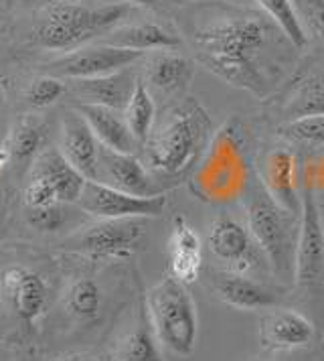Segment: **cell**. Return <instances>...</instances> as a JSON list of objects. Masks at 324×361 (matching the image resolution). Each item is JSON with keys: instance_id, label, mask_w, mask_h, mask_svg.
<instances>
[{"instance_id": "6da1fadb", "label": "cell", "mask_w": 324, "mask_h": 361, "mask_svg": "<svg viewBox=\"0 0 324 361\" xmlns=\"http://www.w3.org/2000/svg\"><path fill=\"white\" fill-rule=\"evenodd\" d=\"M187 37L197 61L223 82L266 98L284 80L296 47L266 13L205 4L191 15Z\"/></svg>"}, {"instance_id": "7a4b0ae2", "label": "cell", "mask_w": 324, "mask_h": 361, "mask_svg": "<svg viewBox=\"0 0 324 361\" xmlns=\"http://www.w3.org/2000/svg\"><path fill=\"white\" fill-rule=\"evenodd\" d=\"M211 134L207 110L197 99L182 98L162 114L144 142L146 169L161 179L185 175L209 147Z\"/></svg>"}, {"instance_id": "3957f363", "label": "cell", "mask_w": 324, "mask_h": 361, "mask_svg": "<svg viewBox=\"0 0 324 361\" xmlns=\"http://www.w3.org/2000/svg\"><path fill=\"white\" fill-rule=\"evenodd\" d=\"M132 11L134 6L126 2L89 6L71 0H59L45 8V13L32 27L31 39L41 49L69 53L118 29V25Z\"/></svg>"}, {"instance_id": "277c9868", "label": "cell", "mask_w": 324, "mask_h": 361, "mask_svg": "<svg viewBox=\"0 0 324 361\" xmlns=\"http://www.w3.org/2000/svg\"><path fill=\"white\" fill-rule=\"evenodd\" d=\"M247 230L266 256V262L282 282H294L296 274V244L298 230L292 224L294 215L286 214L261 179H251L245 189Z\"/></svg>"}, {"instance_id": "5b68a950", "label": "cell", "mask_w": 324, "mask_h": 361, "mask_svg": "<svg viewBox=\"0 0 324 361\" xmlns=\"http://www.w3.org/2000/svg\"><path fill=\"white\" fill-rule=\"evenodd\" d=\"M146 312L158 341L177 355H191L199 339V317L191 293L173 276L162 279L146 295Z\"/></svg>"}, {"instance_id": "8992f818", "label": "cell", "mask_w": 324, "mask_h": 361, "mask_svg": "<svg viewBox=\"0 0 324 361\" xmlns=\"http://www.w3.org/2000/svg\"><path fill=\"white\" fill-rule=\"evenodd\" d=\"M294 284L310 305L324 307V228L312 180L304 183L298 244H296V274Z\"/></svg>"}, {"instance_id": "52a82bcc", "label": "cell", "mask_w": 324, "mask_h": 361, "mask_svg": "<svg viewBox=\"0 0 324 361\" xmlns=\"http://www.w3.org/2000/svg\"><path fill=\"white\" fill-rule=\"evenodd\" d=\"M148 217L97 219L85 228H77L63 246L92 258H128L144 240Z\"/></svg>"}, {"instance_id": "ba28073f", "label": "cell", "mask_w": 324, "mask_h": 361, "mask_svg": "<svg viewBox=\"0 0 324 361\" xmlns=\"http://www.w3.org/2000/svg\"><path fill=\"white\" fill-rule=\"evenodd\" d=\"M51 286L41 272L23 262L6 264L0 270V296L18 325L35 333L49 309Z\"/></svg>"}, {"instance_id": "9c48e42d", "label": "cell", "mask_w": 324, "mask_h": 361, "mask_svg": "<svg viewBox=\"0 0 324 361\" xmlns=\"http://www.w3.org/2000/svg\"><path fill=\"white\" fill-rule=\"evenodd\" d=\"M166 193L152 197H138L120 191L101 180H87L81 193L80 209L97 219H124V217H161L166 209Z\"/></svg>"}, {"instance_id": "30bf717a", "label": "cell", "mask_w": 324, "mask_h": 361, "mask_svg": "<svg viewBox=\"0 0 324 361\" xmlns=\"http://www.w3.org/2000/svg\"><path fill=\"white\" fill-rule=\"evenodd\" d=\"M144 53L132 49H122L106 43L97 45H83L80 49L63 53L49 61L47 71L55 78H69V80H92L110 75L120 69L132 67Z\"/></svg>"}, {"instance_id": "8fae6325", "label": "cell", "mask_w": 324, "mask_h": 361, "mask_svg": "<svg viewBox=\"0 0 324 361\" xmlns=\"http://www.w3.org/2000/svg\"><path fill=\"white\" fill-rule=\"evenodd\" d=\"M207 247L217 260L233 266V272L242 274L259 266L266 258L249 230L225 214L213 219L207 235Z\"/></svg>"}, {"instance_id": "7c38bea8", "label": "cell", "mask_w": 324, "mask_h": 361, "mask_svg": "<svg viewBox=\"0 0 324 361\" xmlns=\"http://www.w3.org/2000/svg\"><path fill=\"white\" fill-rule=\"evenodd\" d=\"M97 180L112 185L120 191H126L130 195H138V197H152V195L166 193L164 189L156 187L152 173L146 169V164H142L138 157L128 154V152H116L106 147H101V152H99Z\"/></svg>"}, {"instance_id": "4fadbf2b", "label": "cell", "mask_w": 324, "mask_h": 361, "mask_svg": "<svg viewBox=\"0 0 324 361\" xmlns=\"http://www.w3.org/2000/svg\"><path fill=\"white\" fill-rule=\"evenodd\" d=\"M63 157L73 164L87 180H97L99 177V152L101 142L97 140L87 120L75 110L63 116L61 124V147Z\"/></svg>"}, {"instance_id": "5bb4252c", "label": "cell", "mask_w": 324, "mask_h": 361, "mask_svg": "<svg viewBox=\"0 0 324 361\" xmlns=\"http://www.w3.org/2000/svg\"><path fill=\"white\" fill-rule=\"evenodd\" d=\"M298 159L290 150L278 148L266 154L261 183L270 197L286 212L296 215L302 207V197H298V173H296Z\"/></svg>"}, {"instance_id": "9a60e30c", "label": "cell", "mask_w": 324, "mask_h": 361, "mask_svg": "<svg viewBox=\"0 0 324 361\" xmlns=\"http://www.w3.org/2000/svg\"><path fill=\"white\" fill-rule=\"evenodd\" d=\"M213 290L225 305L242 311L270 309L280 302L282 295L268 288L259 280L242 272H219L213 276Z\"/></svg>"}, {"instance_id": "2e32d148", "label": "cell", "mask_w": 324, "mask_h": 361, "mask_svg": "<svg viewBox=\"0 0 324 361\" xmlns=\"http://www.w3.org/2000/svg\"><path fill=\"white\" fill-rule=\"evenodd\" d=\"M31 175H37L43 180H47L49 187L55 191L57 199L61 203L75 205L80 201L83 187L87 179L80 171L69 163L59 148H49L43 150L31 166Z\"/></svg>"}, {"instance_id": "e0dca14e", "label": "cell", "mask_w": 324, "mask_h": 361, "mask_svg": "<svg viewBox=\"0 0 324 361\" xmlns=\"http://www.w3.org/2000/svg\"><path fill=\"white\" fill-rule=\"evenodd\" d=\"M314 339V325L302 312L282 309L270 312L259 323V341L268 349H300Z\"/></svg>"}, {"instance_id": "ac0fdd59", "label": "cell", "mask_w": 324, "mask_h": 361, "mask_svg": "<svg viewBox=\"0 0 324 361\" xmlns=\"http://www.w3.org/2000/svg\"><path fill=\"white\" fill-rule=\"evenodd\" d=\"M138 75L126 67L110 75L92 78V80H73V92L80 96L81 104H97L113 110H126L130 98L136 90Z\"/></svg>"}, {"instance_id": "d6986e66", "label": "cell", "mask_w": 324, "mask_h": 361, "mask_svg": "<svg viewBox=\"0 0 324 361\" xmlns=\"http://www.w3.org/2000/svg\"><path fill=\"white\" fill-rule=\"evenodd\" d=\"M168 256H170V276L182 282L185 286L193 284L201 274L203 266V242L201 235L191 228L182 217H177L170 238H168Z\"/></svg>"}, {"instance_id": "ffe728a7", "label": "cell", "mask_w": 324, "mask_h": 361, "mask_svg": "<svg viewBox=\"0 0 324 361\" xmlns=\"http://www.w3.org/2000/svg\"><path fill=\"white\" fill-rule=\"evenodd\" d=\"M77 112L87 120L89 128L94 130L101 147L116 152L134 154L138 140L134 138L126 122V116L120 114V110L97 106V104H77Z\"/></svg>"}, {"instance_id": "44dd1931", "label": "cell", "mask_w": 324, "mask_h": 361, "mask_svg": "<svg viewBox=\"0 0 324 361\" xmlns=\"http://www.w3.org/2000/svg\"><path fill=\"white\" fill-rule=\"evenodd\" d=\"M101 43L146 53V51H178L182 47V39L177 33L164 29L158 23H138V25H124L113 29Z\"/></svg>"}, {"instance_id": "7402d4cb", "label": "cell", "mask_w": 324, "mask_h": 361, "mask_svg": "<svg viewBox=\"0 0 324 361\" xmlns=\"http://www.w3.org/2000/svg\"><path fill=\"white\" fill-rule=\"evenodd\" d=\"M194 78V61L177 51H156L144 67V80L164 94L187 90Z\"/></svg>"}, {"instance_id": "603a6c76", "label": "cell", "mask_w": 324, "mask_h": 361, "mask_svg": "<svg viewBox=\"0 0 324 361\" xmlns=\"http://www.w3.org/2000/svg\"><path fill=\"white\" fill-rule=\"evenodd\" d=\"M104 309V290L92 276H80L67 284L63 293V311L73 321L96 323Z\"/></svg>"}, {"instance_id": "cb8c5ba5", "label": "cell", "mask_w": 324, "mask_h": 361, "mask_svg": "<svg viewBox=\"0 0 324 361\" xmlns=\"http://www.w3.org/2000/svg\"><path fill=\"white\" fill-rule=\"evenodd\" d=\"M124 116H126V122H128L134 138L138 140V145H144L156 124V106H154V98L148 92L142 78L136 83V90L124 110Z\"/></svg>"}, {"instance_id": "d4e9b609", "label": "cell", "mask_w": 324, "mask_h": 361, "mask_svg": "<svg viewBox=\"0 0 324 361\" xmlns=\"http://www.w3.org/2000/svg\"><path fill=\"white\" fill-rule=\"evenodd\" d=\"M261 13L274 20L275 25L286 33L296 49H304L308 45V35L304 25L300 20V15L296 11L294 0H256Z\"/></svg>"}, {"instance_id": "484cf974", "label": "cell", "mask_w": 324, "mask_h": 361, "mask_svg": "<svg viewBox=\"0 0 324 361\" xmlns=\"http://www.w3.org/2000/svg\"><path fill=\"white\" fill-rule=\"evenodd\" d=\"M158 337L150 325V319L130 333L118 349V361H164L158 347Z\"/></svg>"}, {"instance_id": "4316f807", "label": "cell", "mask_w": 324, "mask_h": 361, "mask_svg": "<svg viewBox=\"0 0 324 361\" xmlns=\"http://www.w3.org/2000/svg\"><path fill=\"white\" fill-rule=\"evenodd\" d=\"M288 112L292 120L304 116L324 114V80L316 75H306L296 83L292 94Z\"/></svg>"}, {"instance_id": "83f0119b", "label": "cell", "mask_w": 324, "mask_h": 361, "mask_svg": "<svg viewBox=\"0 0 324 361\" xmlns=\"http://www.w3.org/2000/svg\"><path fill=\"white\" fill-rule=\"evenodd\" d=\"M43 145H45V126L37 120H23L18 122V126L11 136L8 150L13 159L27 163V161H35L43 152Z\"/></svg>"}, {"instance_id": "f1b7e54d", "label": "cell", "mask_w": 324, "mask_h": 361, "mask_svg": "<svg viewBox=\"0 0 324 361\" xmlns=\"http://www.w3.org/2000/svg\"><path fill=\"white\" fill-rule=\"evenodd\" d=\"M25 219L39 233H59L73 219V212L69 209V203H55L47 207L25 209Z\"/></svg>"}, {"instance_id": "f546056e", "label": "cell", "mask_w": 324, "mask_h": 361, "mask_svg": "<svg viewBox=\"0 0 324 361\" xmlns=\"http://www.w3.org/2000/svg\"><path fill=\"white\" fill-rule=\"evenodd\" d=\"M278 134H282L284 138L294 140V142L324 147V114L290 120L278 128Z\"/></svg>"}, {"instance_id": "4dcf8cb0", "label": "cell", "mask_w": 324, "mask_h": 361, "mask_svg": "<svg viewBox=\"0 0 324 361\" xmlns=\"http://www.w3.org/2000/svg\"><path fill=\"white\" fill-rule=\"evenodd\" d=\"M67 94V85L55 75H43L39 80H35L27 92V102L31 108L43 110L53 104H57L59 99Z\"/></svg>"}, {"instance_id": "1f68e13d", "label": "cell", "mask_w": 324, "mask_h": 361, "mask_svg": "<svg viewBox=\"0 0 324 361\" xmlns=\"http://www.w3.org/2000/svg\"><path fill=\"white\" fill-rule=\"evenodd\" d=\"M300 20L304 18L314 37L324 41V0H294Z\"/></svg>"}, {"instance_id": "d6a6232c", "label": "cell", "mask_w": 324, "mask_h": 361, "mask_svg": "<svg viewBox=\"0 0 324 361\" xmlns=\"http://www.w3.org/2000/svg\"><path fill=\"white\" fill-rule=\"evenodd\" d=\"M132 6H162V4H187L191 0H122Z\"/></svg>"}, {"instance_id": "836d02e7", "label": "cell", "mask_w": 324, "mask_h": 361, "mask_svg": "<svg viewBox=\"0 0 324 361\" xmlns=\"http://www.w3.org/2000/svg\"><path fill=\"white\" fill-rule=\"evenodd\" d=\"M51 361H97L92 355H83V353H69V355H59V357H53Z\"/></svg>"}, {"instance_id": "e575fe53", "label": "cell", "mask_w": 324, "mask_h": 361, "mask_svg": "<svg viewBox=\"0 0 324 361\" xmlns=\"http://www.w3.org/2000/svg\"><path fill=\"white\" fill-rule=\"evenodd\" d=\"M13 159V154H11V150L8 148H0V173H2V169L8 164V161Z\"/></svg>"}, {"instance_id": "d590c367", "label": "cell", "mask_w": 324, "mask_h": 361, "mask_svg": "<svg viewBox=\"0 0 324 361\" xmlns=\"http://www.w3.org/2000/svg\"><path fill=\"white\" fill-rule=\"evenodd\" d=\"M4 104H6V96H4L2 87H0V116H2V112H4Z\"/></svg>"}, {"instance_id": "8d00e7d4", "label": "cell", "mask_w": 324, "mask_h": 361, "mask_svg": "<svg viewBox=\"0 0 324 361\" xmlns=\"http://www.w3.org/2000/svg\"><path fill=\"white\" fill-rule=\"evenodd\" d=\"M4 201H6V199H4V191L0 189V212L4 209Z\"/></svg>"}, {"instance_id": "74e56055", "label": "cell", "mask_w": 324, "mask_h": 361, "mask_svg": "<svg viewBox=\"0 0 324 361\" xmlns=\"http://www.w3.org/2000/svg\"><path fill=\"white\" fill-rule=\"evenodd\" d=\"M116 361H118V360H116Z\"/></svg>"}]
</instances>
